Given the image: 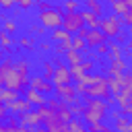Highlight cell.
I'll list each match as a JSON object with an SVG mask.
<instances>
[{
    "label": "cell",
    "mask_w": 132,
    "mask_h": 132,
    "mask_svg": "<svg viewBox=\"0 0 132 132\" xmlns=\"http://www.w3.org/2000/svg\"><path fill=\"white\" fill-rule=\"evenodd\" d=\"M0 132H8V126H6V122H0Z\"/></svg>",
    "instance_id": "obj_46"
},
{
    "label": "cell",
    "mask_w": 132,
    "mask_h": 132,
    "mask_svg": "<svg viewBox=\"0 0 132 132\" xmlns=\"http://www.w3.org/2000/svg\"><path fill=\"white\" fill-rule=\"evenodd\" d=\"M0 23H2V25H0V29H4V31H6V33H10V35H12V33H16V29H19V25H16V21H14L12 16H4Z\"/></svg>",
    "instance_id": "obj_18"
},
{
    "label": "cell",
    "mask_w": 132,
    "mask_h": 132,
    "mask_svg": "<svg viewBox=\"0 0 132 132\" xmlns=\"http://www.w3.org/2000/svg\"><path fill=\"white\" fill-rule=\"evenodd\" d=\"M29 85H31L33 89L41 91L43 95H50V93L54 91V82H52V80H47L43 74H41V76H31V78H29Z\"/></svg>",
    "instance_id": "obj_11"
},
{
    "label": "cell",
    "mask_w": 132,
    "mask_h": 132,
    "mask_svg": "<svg viewBox=\"0 0 132 132\" xmlns=\"http://www.w3.org/2000/svg\"><path fill=\"white\" fill-rule=\"evenodd\" d=\"M89 130H91V132H109L111 126L103 124V120H101V122H93V124H89Z\"/></svg>",
    "instance_id": "obj_32"
},
{
    "label": "cell",
    "mask_w": 132,
    "mask_h": 132,
    "mask_svg": "<svg viewBox=\"0 0 132 132\" xmlns=\"http://www.w3.org/2000/svg\"><path fill=\"white\" fill-rule=\"evenodd\" d=\"M128 124H130V118L124 116V113H120L118 118H113V126H116V130H128Z\"/></svg>",
    "instance_id": "obj_24"
},
{
    "label": "cell",
    "mask_w": 132,
    "mask_h": 132,
    "mask_svg": "<svg viewBox=\"0 0 132 132\" xmlns=\"http://www.w3.org/2000/svg\"><path fill=\"white\" fill-rule=\"evenodd\" d=\"M0 45H2V47L16 45V39H12V35H10V33H6L4 29H0Z\"/></svg>",
    "instance_id": "obj_25"
},
{
    "label": "cell",
    "mask_w": 132,
    "mask_h": 132,
    "mask_svg": "<svg viewBox=\"0 0 132 132\" xmlns=\"http://www.w3.org/2000/svg\"><path fill=\"white\" fill-rule=\"evenodd\" d=\"M107 87H109V93H111V95H116V93H120V91H122L120 78H116V76H109V74H107Z\"/></svg>",
    "instance_id": "obj_27"
},
{
    "label": "cell",
    "mask_w": 132,
    "mask_h": 132,
    "mask_svg": "<svg viewBox=\"0 0 132 132\" xmlns=\"http://www.w3.org/2000/svg\"><path fill=\"white\" fill-rule=\"evenodd\" d=\"M122 23H124V25H128V27L132 25V6H128V8H126V12L122 14Z\"/></svg>",
    "instance_id": "obj_39"
},
{
    "label": "cell",
    "mask_w": 132,
    "mask_h": 132,
    "mask_svg": "<svg viewBox=\"0 0 132 132\" xmlns=\"http://www.w3.org/2000/svg\"><path fill=\"white\" fill-rule=\"evenodd\" d=\"M107 47H109V45H107V41H103V43H99V45H95L93 50H95V52H97L99 56H105V54H107Z\"/></svg>",
    "instance_id": "obj_43"
},
{
    "label": "cell",
    "mask_w": 132,
    "mask_h": 132,
    "mask_svg": "<svg viewBox=\"0 0 132 132\" xmlns=\"http://www.w3.org/2000/svg\"><path fill=\"white\" fill-rule=\"evenodd\" d=\"M43 126H45L50 132H64V130H68V122L62 120L56 111L50 113L47 118H43Z\"/></svg>",
    "instance_id": "obj_8"
},
{
    "label": "cell",
    "mask_w": 132,
    "mask_h": 132,
    "mask_svg": "<svg viewBox=\"0 0 132 132\" xmlns=\"http://www.w3.org/2000/svg\"><path fill=\"white\" fill-rule=\"evenodd\" d=\"M16 97H19V91L6 89V87H2V89H0V101H2V103H10V101H14Z\"/></svg>",
    "instance_id": "obj_21"
},
{
    "label": "cell",
    "mask_w": 132,
    "mask_h": 132,
    "mask_svg": "<svg viewBox=\"0 0 132 132\" xmlns=\"http://www.w3.org/2000/svg\"><path fill=\"white\" fill-rule=\"evenodd\" d=\"M85 122H82V118H76V116H72L70 120H68V130H72V132H85Z\"/></svg>",
    "instance_id": "obj_20"
},
{
    "label": "cell",
    "mask_w": 132,
    "mask_h": 132,
    "mask_svg": "<svg viewBox=\"0 0 132 132\" xmlns=\"http://www.w3.org/2000/svg\"><path fill=\"white\" fill-rule=\"evenodd\" d=\"M16 118H19V124L29 126V128H39V126L43 124V118L39 116L37 109H27V111H23V113H16Z\"/></svg>",
    "instance_id": "obj_6"
},
{
    "label": "cell",
    "mask_w": 132,
    "mask_h": 132,
    "mask_svg": "<svg viewBox=\"0 0 132 132\" xmlns=\"http://www.w3.org/2000/svg\"><path fill=\"white\" fill-rule=\"evenodd\" d=\"M41 68H43V76L50 80L52 74H54V68H56V66L52 64V60H43V62H41Z\"/></svg>",
    "instance_id": "obj_33"
},
{
    "label": "cell",
    "mask_w": 132,
    "mask_h": 132,
    "mask_svg": "<svg viewBox=\"0 0 132 132\" xmlns=\"http://www.w3.org/2000/svg\"><path fill=\"white\" fill-rule=\"evenodd\" d=\"M4 56H6V52H4V47H2V45H0V62H2V60H4Z\"/></svg>",
    "instance_id": "obj_47"
},
{
    "label": "cell",
    "mask_w": 132,
    "mask_h": 132,
    "mask_svg": "<svg viewBox=\"0 0 132 132\" xmlns=\"http://www.w3.org/2000/svg\"><path fill=\"white\" fill-rule=\"evenodd\" d=\"M109 4H111V10H113L116 14H120V16H122V14L126 12V8H128V4H126L124 0H111Z\"/></svg>",
    "instance_id": "obj_28"
},
{
    "label": "cell",
    "mask_w": 132,
    "mask_h": 132,
    "mask_svg": "<svg viewBox=\"0 0 132 132\" xmlns=\"http://www.w3.org/2000/svg\"><path fill=\"white\" fill-rule=\"evenodd\" d=\"M68 68H70V74H72V82H76V80H80V78H82L85 70H82V66H80V64H68Z\"/></svg>",
    "instance_id": "obj_26"
},
{
    "label": "cell",
    "mask_w": 132,
    "mask_h": 132,
    "mask_svg": "<svg viewBox=\"0 0 132 132\" xmlns=\"http://www.w3.org/2000/svg\"><path fill=\"white\" fill-rule=\"evenodd\" d=\"M85 2V8L97 12V14H103V2L101 0H82Z\"/></svg>",
    "instance_id": "obj_23"
},
{
    "label": "cell",
    "mask_w": 132,
    "mask_h": 132,
    "mask_svg": "<svg viewBox=\"0 0 132 132\" xmlns=\"http://www.w3.org/2000/svg\"><path fill=\"white\" fill-rule=\"evenodd\" d=\"M12 6H16V0H0V10H10Z\"/></svg>",
    "instance_id": "obj_42"
},
{
    "label": "cell",
    "mask_w": 132,
    "mask_h": 132,
    "mask_svg": "<svg viewBox=\"0 0 132 132\" xmlns=\"http://www.w3.org/2000/svg\"><path fill=\"white\" fill-rule=\"evenodd\" d=\"M128 39H130V37H128V31H120V33H118V35L113 37V41H118L120 45H124V43H126Z\"/></svg>",
    "instance_id": "obj_40"
},
{
    "label": "cell",
    "mask_w": 132,
    "mask_h": 132,
    "mask_svg": "<svg viewBox=\"0 0 132 132\" xmlns=\"http://www.w3.org/2000/svg\"><path fill=\"white\" fill-rule=\"evenodd\" d=\"M82 109H85V103H82V99H78V101H74V103H70V111H72V116H76V118H80V113H82Z\"/></svg>",
    "instance_id": "obj_34"
},
{
    "label": "cell",
    "mask_w": 132,
    "mask_h": 132,
    "mask_svg": "<svg viewBox=\"0 0 132 132\" xmlns=\"http://www.w3.org/2000/svg\"><path fill=\"white\" fill-rule=\"evenodd\" d=\"M50 80L54 82V89H56V87H62V85H68V82H72V74H70L68 64H66V62L58 64V66L54 68V74H52V78H50Z\"/></svg>",
    "instance_id": "obj_5"
},
{
    "label": "cell",
    "mask_w": 132,
    "mask_h": 132,
    "mask_svg": "<svg viewBox=\"0 0 132 132\" xmlns=\"http://www.w3.org/2000/svg\"><path fill=\"white\" fill-rule=\"evenodd\" d=\"M62 14H64V6H52L47 10H39L37 12V21L41 27H45L47 31L56 29V27H62Z\"/></svg>",
    "instance_id": "obj_2"
},
{
    "label": "cell",
    "mask_w": 132,
    "mask_h": 132,
    "mask_svg": "<svg viewBox=\"0 0 132 132\" xmlns=\"http://www.w3.org/2000/svg\"><path fill=\"white\" fill-rule=\"evenodd\" d=\"M85 41H87V47H95V45L107 41V37H105V33H103L99 27H95V29H89V31H87Z\"/></svg>",
    "instance_id": "obj_12"
},
{
    "label": "cell",
    "mask_w": 132,
    "mask_h": 132,
    "mask_svg": "<svg viewBox=\"0 0 132 132\" xmlns=\"http://www.w3.org/2000/svg\"><path fill=\"white\" fill-rule=\"evenodd\" d=\"M120 109V113H124V116H128V118H132V105L128 103V105H124V107H118Z\"/></svg>",
    "instance_id": "obj_45"
},
{
    "label": "cell",
    "mask_w": 132,
    "mask_h": 132,
    "mask_svg": "<svg viewBox=\"0 0 132 132\" xmlns=\"http://www.w3.org/2000/svg\"><path fill=\"white\" fill-rule=\"evenodd\" d=\"M16 6H19L21 10H29V8L35 6V0H16Z\"/></svg>",
    "instance_id": "obj_38"
},
{
    "label": "cell",
    "mask_w": 132,
    "mask_h": 132,
    "mask_svg": "<svg viewBox=\"0 0 132 132\" xmlns=\"http://www.w3.org/2000/svg\"><path fill=\"white\" fill-rule=\"evenodd\" d=\"M107 45H109V47H107V54H105V56L109 58V62L116 60V58H122V56H124V50H122V45H120L118 41L111 39V43H107Z\"/></svg>",
    "instance_id": "obj_16"
},
{
    "label": "cell",
    "mask_w": 132,
    "mask_h": 132,
    "mask_svg": "<svg viewBox=\"0 0 132 132\" xmlns=\"http://www.w3.org/2000/svg\"><path fill=\"white\" fill-rule=\"evenodd\" d=\"M80 12H82L85 27H89V29H95V27H99V23H101V14H97V12L89 10V8H82Z\"/></svg>",
    "instance_id": "obj_13"
},
{
    "label": "cell",
    "mask_w": 132,
    "mask_h": 132,
    "mask_svg": "<svg viewBox=\"0 0 132 132\" xmlns=\"http://www.w3.org/2000/svg\"><path fill=\"white\" fill-rule=\"evenodd\" d=\"M35 50H37V52H50V50H52V43H50V41H39Z\"/></svg>",
    "instance_id": "obj_44"
},
{
    "label": "cell",
    "mask_w": 132,
    "mask_h": 132,
    "mask_svg": "<svg viewBox=\"0 0 132 132\" xmlns=\"http://www.w3.org/2000/svg\"><path fill=\"white\" fill-rule=\"evenodd\" d=\"M107 111H109V105L105 103V99L101 97H85V109L80 113L82 122L87 124H93V122H101L107 118Z\"/></svg>",
    "instance_id": "obj_1"
},
{
    "label": "cell",
    "mask_w": 132,
    "mask_h": 132,
    "mask_svg": "<svg viewBox=\"0 0 132 132\" xmlns=\"http://www.w3.org/2000/svg\"><path fill=\"white\" fill-rule=\"evenodd\" d=\"M120 85H122V89H126V91H132V72H122V78H120Z\"/></svg>",
    "instance_id": "obj_30"
},
{
    "label": "cell",
    "mask_w": 132,
    "mask_h": 132,
    "mask_svg": "<svg viewBox=\"0 0 132 132\" xmlns=\"http://www.w3.org/2000/svg\"><path fill=\"white\" fill-rule=\"evenodd\" d=\"M6 105H8V111H10V113H23V111H27V109H31V107H33L25 97H23V99H19V97H16L14 101H10V103H6Z\"/></svg>",
    "instance_id": "obj_14"
},
{
    "label": "cell",
    "mask_w": 132,
    "mask_h": 132,
    "mask_svg": "<svg viewBox=\"0 0 132 132\" xmlns=\"http://www.w3.org/2000/svg\"><path fill=\"white\" fill-rule=\"evenodd\" d=\"M54 4H52V0H35V8L37 10H47V8H52Z\"/></svg>",
    "instance_id": "obj_37"
},
{
    "label": "cell",
    "mask_w": 132,
    "mask_h": 132,
    "mask_svg": "<svg viewBox=\"0 0 132 132\" xmlns=\"http://www.w3.org/2000/svg\"><path fill=\"white\" fill-rule=\"evenodd\" d=\"M16 45H19V47H23V50H35V47H37L35 37H31V35H23V37H19Z\"/></svg>",
    "instance_id": "obj_19"
},
{
    "label": "cell",
    "mask_w": 132,
    "mask_h": 132,
    "mask_svg": "<svg viewBox=\"0 0 132 132\" xmlns=\"http://www.w3.org/2000/svg\"><path fill=\"white\" fill-rule=\"evenodd\" d=\"M64 62H66V64H80V62H82V52L70 47V50L64 54Z\"/></svg>",
    "instance_id": "obj_17"
},
{
    "label": "cell",
    "mask_w": 132,
    "mask_h": 132,
    "mask_svg": "<svg viewBox=\"0 0 132 132\" xmlns=\"http://www.w3.org/2000/svg\"><path fill=\"white\" fill-rule=\"evenodd\" d=\"M64 10H78L80 8V0H62Z\"/></svg>",
    "instance_id": "obj_35"
},
{
    "label": "cell",
    "mask_w": 132,
    "mask_h": 132,
    "mask_svg": "<svg viewBox=\"0 0 132 132\" xmlns=\"http://www.w3.org/2000/svg\"><path fill=\"white\" fill-rule=\"evenodd\" d=\"M62 27H64L68 33L74 35L80 27H85L82 12H80V10H64V14H62Z\"/></svg>",
    "instance_id": "obj_4"
},
{
    "label": "cell",
    "mask_w": 132,
    "mask_h": 132,
    "mask_svg": "<svg viewBox=\"0 0 132 132\" xmlns=\"http://www.w3.org/2000/svg\"><path fill=\"white\" fill-rule=\"evenodd\" d=\"M23 97H25V99H27L31 105H35V107H37V105H43V103L47 101V99H45V95H43L41 91L33 89L31 85H27V87L23 89Z\"/></svg>",
    "instance_id": "obj_10"
},
{
    "label": "cell",
    "mask_w": 132,
    "mask_h": 132,
    "mask_svg": "<svg viewBox=\"0 0 132 132\" xmlns=\"http://www.w3.org/2000/svg\"><path fill=\"white\" fill-rule=\"evenodd\" d=\"M80 66H82V70H85V72H93V70L97 68V64H95V60H89V58H87V60L82 58V62H80Z\"/></svg>",
    "instance_id": "obj_36"
},
{
    "label": "cell",
    "mask_w": 132,
    "mask_h": 132,
    "mask_svg": "<svg viewBox=\"0 0 132 132\" xmlns=\"http://www.w3.org/2000/svg\"><path fill=\"white\" fill-rule=\"evenodd\" d=\"M128 103L132 105V91H130V95H128Z\"/></svg>",
    "instance_id": "obj_50"
},
{
    "label": "cell",
    "mask_w": 132,
    "mask_h": 132,
    "mask_svg": "<svg viewBox=\"0 0 132 132\" xmlns=\"http://www.w3.org/2000/svg\"><path fill=\"white\" fill-rule=\"evenodd\" d=\"M128 37H130V39H132V25H130V27H128Z\"/></svg>",
    "instance_id": "obj_48"
},
{
    "label": "cell",
    "mask_w": 132,
    "mask_h": 132,
    "mask_svg": "<svg viewBox=\"0 0 132 132\" xmlns=\"http://www.w3.org/2000/svg\"><path fill=\"white\" fill-rule=\"evenodd\" d=\"M70 43H72V47H74V50H78V52H85V50H89V47H87V41H85V37H82V35H78V33H74V35H72Z\"/></svg>",
    "instance_id": "obj_22"
},
{
    "label": "cell",
    "mask_w": 132,
    "mask_h": 132,
    "mask_svg": "<svg viewBox=\"0 0 132 132\" xmlns=\"http://www.w3.org/2000/svg\"><path fill=\"white\" fill-rule=\"evenodd\" d=\"M105 2H111V0H105ZM124 2H126L128 6H132V0H124Z\"/></svg>",
    "instance_id": "obj_49"
},
{
    "label": "cell",
    "mask_w": 132,
    "mask_h": 132,
    "mask_svg": "<svg viewBox=\"0 0 132 132\" xmlns=\"http://www.w3.org/2000/svg\"><path fill=\"white\" fill-rule=\"evenodd\" d=\"M74 89H76V93H78L80 97H85V95H87V85H85L82 80H76V85H74Z\"/></svg>",
    "instance_id": "obj_41"
},
{
    "label": "cell",
    "mask_w": 132,
    "mask_h": 132,
    "mask_svg": "<svg viewBox=\"0 0 132 132\" xmlns=\"http://www.w3.org/2000/svg\"><path fill=\"white\" fill-rule=\"evenodd\" d=\"M111 68H116V70H120V72H126L128 70V62L124 60V56L122 58H116V60H111V64H109Z\"/></svg>",
    "instance_id": "obj_31"
},
{
    "label": "cell",
    "mask_w": 132,
    "mask_h": 132,
    "mask_svg": "<svg viewBox=\"0 0 132 132\" xmlns=\"http://www.w3.org/2000/svg\"><path fill=\"white\" fill-rule=\"evenodd\" d=\"M122 16L120 14H116V12H111L109 16H105V19H101V23H99V29L105 33V37L107 39H113L120 31H122Z\"/></svg>",
    "instance_id": "obj_3"
},
{
    "label": "cell",
    "mask_w": 132,
    "mask_h": 132,
    "mask_svg": "<svg viewBox=\"0 0 132 132\" xmlns=\"http://www.w3.org/2000/svg\"><path fill=\"white\" fill-rule=\"evenodd\" d=\"M54 91H56V97H58V99H62V101H66L68 105L80 99V95L76 93V89H74V85H72V82L62 85V87H56Z\"/></svg>",
    "instance_id": "obj_7"
},
{
    "label": "cell",
    "mask_w": 132,
    "mask_h": 132,
    "mask_svg": "<svg viewBox=\"0 0 132 132\" xmlns=\"http://www.w3.org/2000/svg\"><path fill=\"white\" fill-rule=\"evenodd\" d=\"M87 95L89 97H101V99H107L111 93H109V87H107V76L105 80L101 82H95V85H87ZM85 95V97H87Z\"/></svg>",
    "instance_id": "obj_9"
},
{
    "label": "cell",
    "mask_w": 132,
    "mask_h": 132,
    "mask_svg": "<svg viewBox=\"0 0 132 132\" xmlns=\"http://www.w3.org/2000/svg\"><path fill=\"white\" fill-rule=\"evenodd\" d=\"M66 39H72V33H68L64 27H56L50 31V41H66Z\"/></svg>",
    "instance_id": "obj_15"
},
{
    "label": "cell",
    "mask_w": 132,
    "mask_h": 132,
    "mask_svg": "<svg viewBox=\"0 0 132 132\" xmlns=\"http://www.w3.org/2000/svg\"><path fill=\"white\" fill-rule=\"evenodd\" d=\"M45 27H41V25H29L27 27V35H31V37H41V35H45Z\"/></svg>",
    "instance_id": "obj_29"
}]
</instances>
